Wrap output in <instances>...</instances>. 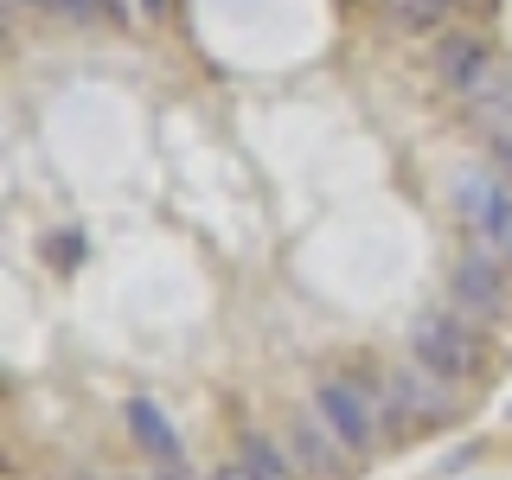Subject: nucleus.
<instances>
[{"label": "nucleus", "mask_w": 512, "mask_h": 480, "mask_svg": "<svg viewBox=\"0 0 512 480\" xmlns=\"http://www.w3.org/2000/svg\"><path fill=\"white\" fill-rule=\"evenodd\" d=\"M237 461L256 474V480H301V468H295V455H282L269 436H256V429H244V442H237Z\"/></svg>", "instance_id": "9d476101"}, {"label": "nucleus", "mask_w": 512, "mask_h": 480, "mask_svg": "<svg viewBox=\"0 0 512 480\" xmlns=\"http://www.w3.org/2000/svg\"><path fill=\"white\" fill-rule=\"evenodd\" d=\"M448 301H455L468 320H500V314H506V282H500V269H493L487 256L455 263V276H448Z\"/></svg>", "instance_id": "0eeeda50"}, {"label": "nucleus", "mask_w": 512, "mask_h": 480, "mask_svg": "<svg viewBox=\"0 0 512 480\" xmlns=\"http://www.w3.org/2000/svg\"><path fill=\"white\" fill-rule=\"evenodd\" d=\"M160 480H192V474H160Z\"/></svg>", "instance_id": "2eb2a0df"}, {"label": "nucleus", "mask_w": 512, "mask_h": 480, "mask_svg": "<svg viewBox=\"0 0 512 480\" xmlns=\"http://www.w3.org/2000/svg\"><path fill=\"white\" fill-rule=\"evenodd\" d=\"M212 480H256V474H250V468H244V461H224V468H218V474H212Z\"/></svg>", "instance_id": "ddd939ff"}, {"label": "nucleus", "mask_w": 512, "mask_h": 480, "mask_svg": "<svg viewBox=\"0 0 512 480\" xmlns=\"http://www.w3.org/2000/svg\"><path fill=\"white\" fill-rule=\"evenodd\" d=\"M500 58H493V45L480 39V32H442L436 39V84L442 90H455L461 103L468 96H480L487 84H500Z\"/></svg>", "instance_id": "39448f33"}, {"label": "nucleus", "mask_w": 512, "mask_h": 480, "mask_svg": "<svg viewBox=\"0 0 512 480\" xmlns=\"http://www.w3.org/2000/svg\"><path fill=\"white\" fill-rule=\"evenodd\" d=\"M314 410L333 423V436H340L352 455H378L384 436H391V423H384V397L365 391V384H352V378H340V372L314 384Z\"/></svg>", "instance_id": "f257e3e1"}, {"label": "nucleus", "mask_w": 512, "mask_h": 480, "mask_svg": "<svg viewBox=\"0 0 512 480\" xmlns=\"http://www.w3.org/2000/svg\"><path fill=\"white\" fill-rule=\"evenodd\" d=\"M122 423H128V436H135V448H148L154 461H180V436H173L167 410H160L154 397H128V404H122Z\"/></svg>", "instance_id": "1a4fd4ad"}, {"label": "nucleus", "mask_w": 512, "mask_h": 480, "mask_svg": "<svg viewBox=\"0 0 512 480\" xmlns=\"http://www.w3.org/2000/svg\"><path fill=\"white\" fill-rule=\"evenodd\" d=\"M448 199H455L461 224L480 237V250H500L512 244V186L500 173H480V167H461L448 180Z\"/></svg>", "instance_id": "f03ea898"}, {"label": "nucleus", "mask_w": 512, "mask_h": 480, "mask_svg": "<svg viewBox=\"0 0 512 480\" xmlns=\"http://www.w3.org/2000/svg\"><path fill=\"white\" fill-rule=\"evenodd\" d=\"M141 7H148V13H154V20H160V13H167V0H141Z\"/></svg>", "instance_id": "4468645a"}, {"label": "nucleus", "mask_w": 512, "mask_h": 480, "mask_svg": "<svg viewBox=\"0 0 512 480\" xmlns=\"http://www.w3.org/2000/svg\"><path fill=\"white\" fill-rule=\"evenodd\" d=\"M468 122H474V135L493 148V160H500V173H512V84L500 77V84H487L480 96H468Z\"/></svg>", "instance_id": "6e6552de"}, {"label": "nucleus", "mask_w": 512, "mask_h": 480, "mask_svg": "<svg viewBox=\"0 0 512 480\" xmlns=\"http://www.w3.org/2000/svg\"><path fill=\"white\" fill-rule=\"evenodd\" d=\"M32 7L58 13V20H71V26H96V20H109V7H103V0H32Z\"/></svg>", "instance_id": "f8f14e48"}, {"label": "nucleus", "mask_w": 512, "mask_h": 480, "mask_svg": "<svg viewBox=\"0 0 512 480\" xmlns=\"http://www.w3.org/2000/svg\"><path fill=\"white\" fill-rule=\"evenodd\" d=\"M448 404H455V378H442L436 365H397L391 378H384V423H442Z\"/></svg>", "instance_id": "20e7f679"}, {"label": "nucleus", "mask_w": 512, "mask_h": 480, "mask_svg": "<svg viewBox=\"0 0 512 480\" xmlns=\"http://www.w3.org/2000/svg\"><path fill=\"white\" fill-rule=\"evenodd\" d=\"M410 352H416L423 365H436L442 378L461 384V378L480 365V320H468L461 308H455V314H423V320L410 327Z\"/></svg>", "instance_id": "7ed1b4c3"}, {"label": "nucleus", "mask_w": 512, "mask_h": 480, "mask_svg": "<svg viewBox=\"0 0 512 480\" xmlns=\"http://www.w3.org/2000/svg\"><path fill=\"white\" fill-rule=\"evenodd\" d=\"M288 455H295V468L308 480H340L352 461H359L340 436H333V423L320 410H301L295 423H288Z\"/></svg>", "instance_id": "423d86ee"}, {"label": "nucleus", "mask_w": 512, "mask_h": 480, "mask_svg": "<svg viewBox=\"0 0 512 480\" xmlns=\"http://www.w3.org/2000/svg\"><path fill=\"white\" fill-rule=\"evenodd\" d=\"M384 13L404 32H436L442 20H455V0H384Z\"/></svg>", "instance_id": "9b49d317"}]
</instances>
